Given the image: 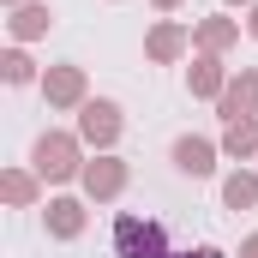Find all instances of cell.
<instances>
[{
    "label": "cell",
    "mask_w": 258,
    "mask_h": 258,
    "mask_svg": "<svg viewBox=\"0 0 258 258\" xmlns=\"http://www.w3.org/2000/svg\"><path fill=\"white\" fill-rule=\"evenodd\" d=\"M42 90H48V102H78L84 78H78V66H54V72L42 78Z\"/></svg>",
    "instance_id": "6"
},
{
    "label": "cell",
    "mask_w": 258,
    "mask_h": 258,
    "mask_svg": "<svg viewBox=\"0 0 258 258\" xmlns=\"http://www.w3.org/2000/svg\"><path fill=\"white\" fill-rule=\"evenodd\" d=\"M114 246H120V258H174L162 246V228H156L150 216H144V222H138V216H120V222H114Z\"/></svg>",
    "instance_id": "1"
},
{
    "label": "cell",
    "mask_w": 258,
    "mask_h": 258,
    "mask_svg": "<svg viewBox=\"0 0 258 258\" xmlns=\"http://www.w3.org/2000/svg\"><path fill=\"white\" fill-rule=\"evenodd\" d=\"M240 258H258V234H252V240H246V252H240Z\"/></svg>",
    "instance_id": "16"
},
{
    "label": "cell",
    "mask_w": 258,
    "mask_h": 258,
    "mask_svg": "<svg viewBox=\"0 0 258 258\" xmlns=\"http://www.w3.org/2000/svg\"><path fill=\"white\" fill-rule=\"evenodd\" d=\"M162 6H174V0H162Z\"/></svg>",
    "instance_id": "18"
},
{
    "label": "cell",
    "mask_w": 258,
    "mask_h": 258,
    "mask_svg": "<svg viewBox=\"0 0 258 258\" xmlns=\"http://www.w3.org/2000/svg\"><path fill=\"white\" fill-rule=\"evenodd\" d=\"M234 156H252L258 150V120H228V138H222Z\"/></svg>",
    "instance_id": "8"
},
{
    "label": "cell",
    "mask_w": 258,
    "mask_h": 258,
    "mask_svg": "<svg viewBox=\"0 0 258 258\" xmlns=\"http://www.w3.org/2000/svg\"><path fill=\"white\" fill-rule=\"evenodd\" d=\"M174 48H180V30H174V24H156V36H150V54H156V60H168Z\"/></svg>",
    "instance_id": "12"
},
{
    "label": "cell",
    "mask_w": 258,
    "mask_h": 258,
    "mask_svg": "<svg viewBox=\"0 0 258 258\" xmlns=\"http://www.w3.org/2000/svg\"><path fill=\"white\" fill-rule=\"evenodd\" d=\"M192 258H222V252H216V246H198V252H192Z\"/></svg>",
    "instance_id": "15"
},
{
    "label": "cell",
    "mask_w": 258,
    "mask_h": 258,
    "mask_svg": "<svg viewBox=\"0 0 258 258\" xmlns=\"http://www.w3.org/2000/svg\"><path fill=\"white\" fill-rule=\"evenodd\" d=\"M42 30H48V6H18L12 36H42Z\"/></svg>",
    "instance_id": "9"
},
{
    "label": "cell",
    "mask_w": 258,
    "mask_h": 258,
    "mask_svg": "<svg viewBox=\"0 0 258 258\" xmlns=\"http://www.w3.org/2000/svg\"><path fill=\"white\" fill-rule=\"evenodd\" d=\"M120 186H126V168H120L114 156H102V162L84 168V192H90V198H114Z\"/></svg>",
    "instance_id": "4"
},
{
    "label": "cell",
    "mask_w": 258,
    "mask_h": 258,
    "mask_svg": "<svg viewBox=\"0 0 258 258\" xmlns=\"http://www.w3.org/2000/svg\"><path fill=\"white\" fill-rule=\"evenodd\" d=\"M192 90H198V96H216V90H222V72H216V60H198V66H192Z\"/></svg>",
    "instance_id": "11"
},
{
    "label": "cell",
    "mask_w": 258,
    "mask_h": 258,
    "mask_svg": "<svg viewBox=\"0 0 258 258\" xmlns=\"http://www.w3.org/2000/svg\"><path fill=\"white\" fill-rule=\"evenodd\" d=\"M48 228H54L60 240H72V234L84 228V210H78L72 198H54V204H48Z\"/></svg>",
    "instance_id": "7"
},
{
    "label": "cell",
    "mask_w": 258,
    "mask_h": 258,
    "mask_svg": "<svg viewBox=\"0 0 258 258\" xmlns=\"http://www.w3.org/2000/svg\"><path fill=\"white\" fill-rule=\"evenodd\" d=\"M78 132H84L90 144H114V132H120V108H114V102H84Z\"/></svg>",
    "instance_id": "3"
},
{
    "label": "cell",
    "mask_w": 258,
    "mask_h": 258,
    "mask_svg": "<svg viewBox=\"0 0 258 258\" xmlns=\"http://www.w3.org/2000/svg\"><path fill=\"white\" fill-rule=\"evenodd\" d=\"M252 36H258V12H252Z\"/></svg>",
    "instance_id": "17"
},
{
    "label": "cell",
    "mask_w": 258,
    "mask_h": 258,
    "mask_svg": "<svg viewBox=\"0 0 258 258\" xmlns=\"http://www.w3.org/2000/svg\"><path fill=\"white\" fill-rule=\"evenodd\" d=\"M30 192H36L30 174H6V198H12V204H30Z\"/></svg>",
    "instance_id": "14"
},
{
    "label": "cell",
    "mask_w": 258,
    "mask_h": 258,
    "mask_svg": "<svg viewBox=\"0 0 258 258\" xmlns=\"http://www.w3.org/2000/svg\"><path fill=\"white\" fill-rule=\"evenodd\" d=\"M30 72H36V66H30V54H18V48L6 54V84H30Z\"/></svg>",
    "instance_id": "13"
},
{
    "label": "cell",
    "mask_w": 258,
    "mask_h": 258,
    "mask_svg": "<svg viewBox=\"0 0 258 258\" xmlns=\"http://www.w3.org/2000/svg\"><path fill=\"white\" fill-rule=\"evenodd\" d=\"M174 162H180V174H210L216 168V150H210V138H180L174 144Z\"/></svg>",
    "instance_id": "5"
},
{
    "label": "cell",
    "mask_w": 258,
    "mask_h": 258,
    "mask_svg": "<svg viewBox=\"0 0 258 258\" xmlns=\"http://www.w3.org/2000/svg\"><path fill=\"white\" fill-rule=\"evenodd\" d=\"M222 198H228L234 210H246V204L258 198V180H252V174H228V186H222Z\"/></svg>",
    "instance_id": "10"
},
{
    "label": "cell",
    "mask_w": 258,
    "mask_h": 258,
    "mask_svg": "<svg viewBox=\"0 0 258 258\" xmlns=\"http://www.w3.org/2000/svg\"><path fill=\"white\" fill-rule=\"evenodd\" d=\"M36 174H42V180H66V174H78V150H72L66 132L36 138Z\"/></svg>",
    "instance_id": "2"
}]
</instances>
